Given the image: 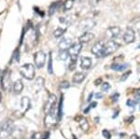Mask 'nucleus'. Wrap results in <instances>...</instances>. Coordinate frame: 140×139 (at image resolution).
Wrapping results in <instances>:
<instances>
[{
	"label": "nucleus",
	"instance_id": "37",
	"mask_svg": "<svg viewBox=\"0 0 140 139\" xmlns=\"http://www.w3.org/2000/svg\"><path fill=\"white\" fill-rule=\"evenodd\" d=\"M96 105H97V103H96V102H93V103L91 104V105H90V107H91V108H93V107H95Z\"/></svg>",
	"mask_w": 140,
	"mask_h": 139
},
{
	"label": "nucleus",
	"instance_id": "36",
	"mask_svg": "<svg viewBox=\"0 0 140 139\" xmlns=\"http://www.w3.org/2000/svg\"><path fill=\"white\" fill-rule=\"evenodd\" d=\"M93 96V93H90V95H89V98L87 99V102H91V100H92Z\"/></svg>",
	"mask_w": 140,
	"mask_h": 139
},
{
	"label": "nucleus",
	"instance_id": "40",
	"mask_svg": "<svg viewBox=\"0 0 140 139\" xmlns=\"http://www.w3.org/2000/svg\"><path fill=\"white\" fill-rule=\"evenodd\" d=\"M118 114H119V111H117V112H115V114H114V115H113V119H115V118H116V116H117Z\"/></svg>",
	"mask_w": 140,
	"mask_h": 139
},
{
	"label": "nucleus",
	"instance_id": "41",
	"mask_svg": "<svg viewBox=\"0 0 140 139\" xmlns=\"http://www.w3.org/2000/svg\"><path fill=\"white\" fill-rule=\"evenodd\" d=\"M1 100H2V94H1V93H0V102H1Z\"/></svg>",
	"mask_w": 140,
	"mask_h": 139
},
{
	"label": "nucleus",
	"instance_id": "18",
	"mask_svg": "<svg viewBox=\"0 0 140 139\" xmlns=\"http://www.w3.org/2000/svg\"><path fill=\"white\" fill-rule=\"evenodd\" d=\"M61 2L60 1H58V2H54L52 3V5H51V7H50V9H49V15H53L55 12H56V10L57 9L59 8V4H60Z\"/></svg>",
	"mask_w": 140,
	"mask_h": 139
},
{
	"label": "nucleus",
	"instance_id": "33",
	"mask_svg": "<svg viewBox=\"0 0 140 139\" xmlns=\"http://www.w3.org/2000/svg\"><path fill=\"white\" fill-rule=\"evenodd\" d=\"M136 103H137V102H135V101H132V100H128V101H127V105H129V106H134Z\"/></svg>",
	"mask_w": 140,
	"mask_h": 139
},
{
	"label": "nucleus",
	"instance_id": "24",
	"mask_svg": "<svg viewBox=\"0 0 140 139\" xmlns=\"http://www.w3.org/2000/svg\"><path fill=\"white\" fill-rule=\"evenodd\" d=\"M92 21H93V20H87V21H85V22L83 23L82 26H83V27H85V29H92L93 26L95 25V23H91V22H92Z\"/></svg>",
	"mask_w": 140,
	"mask_h": 139
},
{
	"label": "nucleus",
	"instance_id": "8",
	"mask_svg": "<svg viewBox=\"0 0 140 139\" xmlns=\"http://www.w3.org/2000/svg\"><path fill=\"white\" fill-rule=\"evenodd\" d=\"M134 38H135L134 30L132 27H127V29L125 30L124 35H123V40H124V42L127 44L132 43L134 40Z\"/></svg>",
	"mask_w": 140,
	"mask_h": 139
},
{
	"label": "nucleus",
	"instance_id": "2",
	"mask_svg": "<svg viewBox=\"0 0 140 139\" xmlns=\"http://www.w3.org/2000/svg\"><path fill=\"white\" fill-rule=\"evenodd\" d=\"M20 74L26 79L32 80L35 78V66L32 64H25L20 68Z\"/></svg>",
	"mask_w": 140,
	"mask_h": 139
},
{
	"label": "nucleus",
	"instance_id": "31",
	"mask_svg": "<svg viewBox=\"0 0 140 139\" xmlns=\"http://www.w3.org/2000/svg\"><path fill=\"white\" fill-rule=\"evenodd\" d=\"M130 74H131V71H127L126 72V74H123L122 76V78H121V80L122 81H124V80H126L127 78L130 76Z\"/></svg>",
	"mask_w": 140,
	"mask_h": 139
},
{
	"label": "nucleus",
	"instance_id": "9",
	"mask_svg": "<svg viewBox=\"0 0 140 139\" xmlns=\"http://www.w3.org/2000/svg\"><path fill=\"white\" fill-rule=\"evenodd\" d=\"M121 28L119 26H112V27H109L106 29V35L110 38V39H113L116 38L118 35L121 34Z\"/></svg>",
	"mask_w": 140,
	"mask_h": 139
},
{
	"label": "nucleus",
	"instance_id": "19",
	"mask_svg": "<svg viewBox=\"0 0 140 139\" xmlns=\"http://www.w3.org/2000/svg\"><path fill=\"white\" fill-rule=\"evenodd\" d=\"M79 126L80 128L83 131L87 132L89 129V122L85 118H80V121H79Z\"/></svg>",
	"mask_w": 140,
	"mask_h": 139
},
{
	"label": "nucleus",
	"instance_id": "29",
	"mask_svg": "<svg viewBox=\"0 0 140 139\" xmlns=\"http://www.w3.org/2000/svg\"><path fill=\"white\" fill-rule=\"evenodd\" d=\"M102 134L105 139H110L111 135H110V132H108L107 130H103L102 131Z\"/></svg>",
	"mask_w": 140,
	"mask_h": 139
},
{
	"label": "nucleus",
	"instance_id": "16",
	"mask_svg": "<svg viewBox=\"0 0 140 139\" xmlns=\"http://www.w3.org/2000/svg\"><path fill=\"white\" fill-rule=\"evenodd\" d=\"M63 104H64V96L63 94L61 95L60 101H59V105H58V109H57V119L58 121H60L63 116Z\"/></svg>",
	"mask_w": 140,
	"mask_h": 139
},
{
	"label": "nucleus",
	"instance_id": "27",
	"mask_svg": "<svg viewBox=\"0 0 140 139\" xmlns=\"http://www.w3.org/2000/svg\"><path fill=\"white\" fill-rule=\"evenodd\" d=\"M60 88L61 89H68L70 87V84L68 81H65V80H64V81H62L61 83H60Z\"/></svg>",
	"mask_w": 140,
	"mask_h": 139
},
{
	"label": "nucleus",
	"instance_id": "22",
	"mask_svg": "<svg viewBox=\"0 0 140 139\" xmlns=\"http://www.w3.org/2000/svg\"><path fill=\"white\" fill-rule=\"evenodd\" d=\"M44 86V78H38L36 80H35V87H36V90L39 91L41 88Z\"/></svg>",
	"mask_w": 140,
	"mask_h": 139
},
{
	"label": "nucleus",
	"instance_id": "14",
	"mask_svg": "<svg viewBox=\"0 0 140 139\" xmlns=\"http://www.w3.org/2000/svg\"><path fill=\"white\" fill-rule=\"evenodd\" d=\"M21 106H22V109H23V114L25 113L30 108V99L26 96L23 97L22 100H21Z\"/></svg>",
	"mask_w": 140,
	"mask_h": 139
},
{
	"label": "nucleus",
	"instance_id": "11",
	"mask_svg": "<svg viewBox=\"0 0 140 139\" xmlns=\"http://www.w3.org/2000/svg\"><path fill=\"white\" fill-rule=\"evenodd\" d=\"M94 37V35L93 33H90V32H85L83 35H81L79 37V43H88L90 42L91 40H93Z\"/></svg>",
	"mask_w": 140,
	"mask_h": 139
},
{
	"label": "nucleus",
	"instance_id": "43",
	"mask_svg": "<svg viewBox=\"0 0 140 139\" xmlns=\"http://www.w3.org/2000/svg\"><path fill=\"white\" fill-rule=\"evenodd\" d=\"M73 139H77V138H76V136H75V135H73Z\"/></svg>",
	"mask_w": 140,
	"mask_h": 139
},
{
	"label": "nucleus",
	"instance_id": "15",
	"mask_svg": "<svg viewBox=\"0 0 140 139\" xmlns=\"http://www.w3.org/2000/svg\"><path fill=\"white\" fill-rule=\"evenodd\" d=\"M85 78H86V75L84 73H82V72H77L73 76L72 80H73L74 83H81L85 79Z\"/></svg>",
	"mask_w": 140,
	"mask_h": 139
},
{
	"label": "nucleus",
	"instance_id": "5",
	"mask_svg": "<svg viewBox=\"0 0 140 139\" xmlns=\"http://www.w3.org/2000/svg\"><path fill=\"white\" fill-rule=\"evenodd\" d=\"M56 101H57V98L54 94H51L49 96L46 104H45V106H44V112L47 114H49L53 108L55 107V104H56Z\"/></svg>",
	"mask_w": 140,
	"mask_h": 139
},
{
	"label": "nucleus",
	"instance_id": "4",
	"mask_svg": "<svg viewBox=\"0 0 140 139\" xmlns=\"http://www.w3.org/2000/svg\"><path fill=\"white\" fill-rule=\"evenodd\" d=\"M120 45L117 43L116 41H109L107 44L105 45V48H104V52H103V57L105 56H108L110 54H112L116 52L118 49H119Z\"/></svg>",
	"mask_w": 140,
	"mask_h": 139
},
{
	"label": "nucleus",
	"instance_id": "13",
	"mask_svg": "<svg viewBox=\"0 0 140 139\" xmlns=\"http://www.w3.org/2000/svg\"><path fill=\"white\" fill-rule=\"evenodd\" d=\"M23 90V83L21 79H18L14 82L13 86H12V91L15 94H19L22 93V91Z\"/></svg>",
	"mask_w": 140,
	"mask_h": 139
},
{
	"label": "nucleus",
	"instance_id": "35",
	"mask_svg": "<svg viewBox=\"0 0 140 139\" xmlns=\"http://www.w3.org/2000/svg\"><path fill=\"white\" fill-rule=\"evenodd\" d=\"M102 97H103V94H102V93H95V98H97V99H100V98H102Z\"/></svg>",
	"mask_w": 140,
	"mask_h": 139
},
{
	"label": "nucleus",
	"instance_id": "28",
	"mask_svg": "<svg viewBox=\"0 0 140 139\" xmlns=\"http://www.w3.org/2000/svg\"><path fill=\"white\" fill-rule=\"evenodd\" d=\"M109 88H110V85H109V83H108V82H104V83L102 84L101 90H102L103 92H107V91L109 90Z\"/></svg>",
	"mask_w": 140,
	"mask_h": 139
},
{
	"label": "nucleus",
	"instance_id": "12",
	"mask_svg": "<svg viewBox=\"0 0 140 139\" xmlns=\"http://www.w3.org/2000/svg\"><path fill=\"white\" fill-rule=\"evenodd\" d=\"M80 67L82 69H89L92 66V59L86 57V56H82L80 57Z\"/></svg>",
	"mask_w": 140,
	"mask_h": 139
},
{
	"label": "nucleus",
	"instance_id": "44",
	"mask_svg": "<svg viewBox=\"0 0 140 139\" xmlns=\"http://www.w3.org/2000/svg\"><path fill=\"white\" fill-rule=\"evenodd\" d=\"M137 49H140V44L138 45V46H137Z\"/></svg>",
	"mask_w": 140,
	"mask_h": 139
},
{
	"label": "nucleus",
	"instance_id": "10",
	"mask_svg": "<svg viewBox=\"0 0 140 139\" xmlns=\"http://www.w3.org/2000/svg\"><path fill=\"white\" fill-rule=\"evenodd\" d=\"M73 45V41L71 38L68 37H64L61 41L58 44V47L61 51H66L67 49H69L70 47Z\"/></svg>",
	"mask_w": 140,
	"mask_h": 139
},
{
	"label": "nucleus",
	"instance_id": "17",
	"mask_svg": "<svg viewBox=\"0 0 140 139\" xmlns=\"http://www.w3.org/2000/svg\"><path fill=\"white\" fill-rule=\"evenodd\" d=\"M128 66H129L128 64H114L111 65V69L115 70V71H124Z\"/></svg>",
	"mask_w": 140,
	"mask_h": 139
},
{
	"label": "nucleus",
	"instance_id": "1",
	"mask_svg": "<svg viewBox=\"0 0 140 139\" xmlns=\"http://www.w3.org/2000/svg\"><path fill=\"white\" fill-rule=\"evenodd\" d=\"M13 132V122L11 120H5L0 124V138H7Z\"/></svg>",
	"mask_w": 140,
	"mask_h": 139
},
{
	"label": "nucleus",
	"instance_id": "23",
	"mask_svg": "<svg viewBox=\"0 0 140 139\" xmlns=\"http://www.w3.org/2000/svg\"><path fill=\"white\" fill-rule=\"evenodd\" d=\"M68 56H69V52H67V51H61L60 53H59V58L61 59L62 61L67 60Z\"/></svg>",
	"mask_w": 140,
	"mask_h": 139
},
{
	"label": "nucleus",
	"instance_id": "34",
	"mask_svg": "<svg viewBox=\"0 0 140 139\" xmlns=\"http://www.w3.org/2000/svg\"><path fill=\"white\" fill-rule=\"evenodd\" d=\"M101 82H102V78H97L96 80L94 81V84H95V85L97 86V85H99Z\"/></svg>",
	"mask_w": 140,
	"mask_h": 139
},
{
	"label": "nucleus",
	"instance_id": "21",
	"mask_svg": "<svg viewBox=\"0 0 140 139\" xmlns=\"http://www.w3.org/2000/svg\"><path fill=\"white\" fill-rule=\"evenodd\" d=\"M48 72H49V74H53L52 55V52H50V53H49V62H48Z\"/></svg>",
	"mask_w": 140,
	"mask_h": 139
},
{
	"label": "nucleus",
	"instance_id": "25",
	"mask_svg": "<svg viewBox=\"0 0 140 139\" xmlns=\"http://www.w3.org/2000/svg\"><path fill=\"white\" fill-rule=\"evenodd\" d=\"M73 7V1L72 0H67L65 1V3L64 4V10H69V9H72Z\"/></svg>",
	"mask_w": 140,
	"mask_h": 139
},
{
	"label": "nucleus",
	"instance_id": "3",
	"mask_svg": "<svg viewBox=\"0 0 140 139\" xmlns=\"http://www.w3.org/2000/svg\"><path fill=\"white\" fill-rule=\"evenodd\" d=\"M46 59H47L46 53L42 51H39L34 54V62H35V66L38 68L43 67L45 63H46Z\"/></svg>",
	"mask_w": 140,
	"mask_h": 139
},
{
	"label": "nucleus",
	"instance_id": "20",
	"mask_svg": "<svg viewBox=\"0 0 140 139\" xmlns=\"http://www.w3.org/2000/svg\"><path fill=\"white\" fill-rule=\"evenodd\" d=\"M66 32V28H62V27H58L54 32H53V35L55 37H60Z\"/></svg>",
	"mask_w": 140,
	"mask_h": 139
},
{
	"label": "nucleus",
	"instance_id": "6",
	"mask_svg": "<svg viewBox=\"0 0 140 139\" xmlns=\"http://www.w3.org/2000/svg\"><path fill=\"white\" fill-rule=\"evenodd\" d=\"M105 44L103 41H98L94 44L92 48V53L93 55H95L97 58L103 57V52H104V48H105Z\"/></svg>",
	"mask_w": 140,
	"mask_h": 139
},
{
	"label": "nucleus",
	"instance_id": "30",
	"mask_svg": "<svg viewBox=\"0 0 140 139\" xmlns=\"http://www.w3.org/2000/svg\"><path fill=\"white\" fill-rule=\"evenodd\" d=\"M119 97H120V94H119L118 93H115L113 95L111 96V100H112V102H113V103H116V102L118 101Z\"/></svg>",
	"mask_w": 140,
	"mask_h": 139
},
{
	"label": "nucleus",
	"instance_id": "26",
	"mask_svg": "<svg viewBox=\"0 0 140 139\" xmlns=\"http://www.w3.org/2000/svg\"><path fill=\"white\" fill-rule=\"evenodd\" d=\"M76 64H77V60H76V59H71V62L69 63V66H68V68H69L70 71L75 70V68H76Z\"/></svg>",
	"mask_w": 140,
	"mask_h": 139
},
{
	"label": "nucleus",
	"instance_id": "7",
	"mask_svg": "<svg viewBox=\"0 0 140 139\" xmlns=\"http://www.w3.org/2000/svg\"><path fill=\"white\" fill-rule=\"evenodd\" d=\"M81 49H82V46H81V43L79 42H77V43H74L71 47L69 48V55L71 56V59H76L78 58L79 52H81Z\"/></svg>",
	"mask_w": 140,
	"mask_h": 139
},
{
	"label": "nucleus",
	"instance_id": "38",
	"mask_svg": "<svg viewBox=\"0 0 140 139\" xmlns=\"http://www.w3.org/2000/svg\"><path fill=\"white\" fill-rule=\"evenodd\" d=\"M130 139H139V137H138L136 134H133V135H131Z\"/></svg>",
	"mask_w": 140,
	"mask_h": 139
},
{
	"label": "nucleus",
	"instance_id": "42",
	"mask_svg": "<svg viewBox=\"0 0 140 139\" xmlns=\"http://www.w3.org/2000/svg\"><path fill=\"white\" fill-rule=\"evenodd\" d=\"M138 35H140V29H138Z\"/></svg>",
	"mask_w": 140,
	"mask_h": 139
},
{
	"label": "nucleus",
	"instance_id": "39",
	"mask_svg": "<svg viewBox=\"0 0 140 139\" xmlns=\"http://www.w3.org/2000/svg\"><path fill=\"white\" fill-rule=\"evenodd\" d=\"M90 109H91V107H90V106L86 107V108H85V110H84V113H88V112L90 111Z\"/></svg>",
	"mask_w": 140,
	"mask_h": 139
},
{
	"label": "nucleus",
	"instance_id": "32",
	"mask_svg": "<svg viewBox=\"0 0 140 139\" xmlns=\"http://www.w3.org/2000/svg\"><path fill=\"white\" fill-rule=\"evenodd\" d=\"M19 57H20V54H19V51H18V50H16V51H15V52L13 53V58H14V59H15V60H16V61L18 62V61H19V59H20Z\"/></svg>",
	"mask_w": 140,
	"mask_h": 139
}]
</instances>
